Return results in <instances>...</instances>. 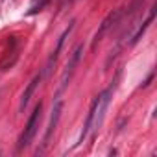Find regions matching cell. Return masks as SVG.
Masks as SVG:
<instances>
[{
    "label": "cell",
    "mask_w": 157,
    "mask_h": 157,
    "mask_svg": "<svg viewBox=\"0 0 157 157\" xmlns=\"http://www.w3.org/2000/svg\"><path fill=\"white\" fill-rule=\"evenodd\" d=\"M41 109H43V105H41V102H39V104L35 105L32 117L28 118V124H26V128H24V131H22V135H21V139H19V146H17L19 150L28 148L30 142H32V139L35 137L37 128H39V120H41Z\"/></svg>",
    "instance_id": "cell-1"
},
{
    "label": "cell",
    "mask_w": 157,
    "mask_h": 157,
    "mask_svg": "<svg viewBox=\"0 0 157 157\" xmlns=\"http://www.w3.org/2000/svg\"><path fill=\"white\" fill-rule=\"evenodd\" d=\"M82 56H83V46L80 44V46L74 50V54L70 56V59H68V63H67V67H65V70H63L59 91H65V89H67V85H68V82H70V78H72V74H74L78 63H80V59H82Z\"/></svg>",
    "instance_id": "cell-2"
},
{
    "label": "cell",
    "mask_w": 157,
    "mask_h": 157,
    "mask_svg": "<svg viewBox=\"0 0 157 157\" xmlns=\"http://www.w3.org/2000/svg\"><path fill=\"white\" fill-rule=\"evenodd\" d=\"M122 15H124V10H122V8H118V10H113V11H111V13H109V15H107L104 21H102V24H100L98 32L94 33V39H93V46H96V43H98V41H100V39L105 35V32H107V30H109L113 24H117V22L120 21V17H122Z\"/></svg>",
    "instance_id": "cell-3"
},
{
    "label": "cell",
    "mask_w": 157,
    "mask_h": 157,
    "mask_svg": "<svg viewBox=\"0 0 157 157\" xmlns=\"http://www.w3.org/2000/svg\"><path fill=\"white\" fill-rule=\"evenodd\" d=\"M61 111H63V100H56L54 107H52V115H50V122H48V128H46V133H44V139H43V146H48L50 142V137L54 133V129L57 128V122L61 118Z\"/></svg>",
    "instance_id": "cell-4"
},
{
    "label": "cell",
    "mask_w": 157,
    "mask_h": 157,
    "mask_svg": "<svg viewBox=\"0 0 157 157\" xmlns=\"http://www.w3.org/2000/svg\"><path fill=\"white\" fill-rule=\"evenodd\" d=\"M74 24H76V22H74V21H72V22H70V24H68V28H67V30H65V32H63V33H61V37H59V39H57V46H56V50H54V52H52V56H50V57H48V63H46V70H44V72H46V74H48V72H50V70H52V65H54V63H56V59H57V56H59V52H61V48H63V43H65V39H67V37H68V35H70V32H72V30H74Z\"/></svg>",
    "instance_id": "cell-5"
},
{
    "label": "cell",
    "mask_w": 157,
    "mask_h": 157,
    "mask_svg": "<svg viewBox=\"0 0 157 157\" xmlns=\"http://www.w3.org/2000/svg\"><path fill=\"white\" fill-rule=\"evenodd\" d=\"M96 102H98V98H94V100H93V104H91V109H89V113H87V118H85V124H83L82 135H80V139H78L76 146H82V144H83V140L87 139L89 131L93 129V118H94V111H96Z\"/></svg>",
    "instance_id": "cell-6"
},
{
    "label": "cell",
    "mask_w": 157,
    "mask_h": 157,
    "mask_svg": "<svg viewBox=\"0 0 157 157\" xmlns=\"http://www.w3.org/2000/svg\"><path fill=\"white\" fill-rule=\"evenodd\" d=\"M41 83V74H37L33 80L28 83V87L24 89V93H22V98H21V105H19V109L21 111H24L26 109V105H28V102H30V98L33 96V93H35V89H37V85Z\"/></svg>",
    "instance_id": "cell-7"
},
{
    "label": "cell",
    "mask_w": 157,
    "mask_h": 157,
    "mask_svg": "<svg viewBox=\"0 0 157 157\" xmlns=\"http://www.w3.org/2000/svg\"><path fill=\"white\" fill-rule=\"evenodd\" d=\"M153 17H155V6H151V10H150V15H148V19L142 22V26L137 30V33L133 35V39H131V44H135V43H139L140 41V37H142V33L148 30V26H150V22L153 21Z\"/></svg>",
    "instance_id": "cell-8"
},
{
    "label": "cell",
    "mask_w": 157,
    "mask_h": 157,
    "mask_svg": "<svg viewBox=\"0 0 157 157\" xmlns=\"http://www.w3.org/2000/svg\"><path fill=\"white\" fill-rule=\"evenodd\" d=\"M151 80H153V72H151V74H150V76H148V78H146V82H144V83H142V87H148V85H150V83H151Z\"/></svg>",
    "instance_id": "cell-9"
}]
</instances>
